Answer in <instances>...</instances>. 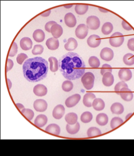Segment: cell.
<instances>
[{
	"label": "cell",
	"mask_w": 134,
	"mask_h": 156,
	"mask_svg": "<svg viewBox=\"0 0 134 156\" xmlns=\"http://www.w3.org/2000/svg\"><path fill=\"white\" fill-rule=\"evenodd\" d=\"M113 29V26L110 22L105 23L101 27V32L104 35H108L112 33Z\"/></svg>",
	"instance_id": "obj_33"
},
{
	"label": "cell",
	"mask_w": 134,
	"mask_h": 156,
	"mask_svg": "<svg viewBox=\"0 0 134 156\" xmlns=\"http://www.w3.org/2000/svg\"><path fill=\"white\" fill-rule=\"evenodd\" d=\"M108 121H109V118L108 115L104 113H101L98 114L96 118V122L100 126L106 125L108 123Z\"/></svg>",
	"instance_id": "obj_26"
},
{
	"label": "cell",
	"mask_w": 134,
	"mask_h": 156,
	"mask_svg": "<svg viewBox=\"0 0 134 156\" xmlns=\"http://www.w3.org/2000/svg\"><path fill=\"white\" fill-rule=\"evenodd\" d=\"M87 26L91 30H97L99 28L100 26V22L99 19L94 16H90L86 20Z\"/></svg>",
	"instance_id": "obj_5"
},
{
	"label": "cell",
	"mask_w": 134,
	"mask_h": 156,
	"mask_svg": "<svg viewBox=\"0 0 134 156\" xmlns=\"http://www.w3.org/2000/svg\"><path fill=\"white\" fill-rule=\"evenodd\" d=\"M95 77L91 72H87L81 77V83L86 90H91L94 86Z\"/></svg>",
	"instance_id": "obj_3"
},
{
	"label": "cell",
	"mask_w": 134,
	"mask_h": 156,
	"mask_svg": "<svg viewBox=\"0 0 134 156\" xmlns=\"http://www.w3.org/2000/svg\"><path fill=\"white\" fill-rule=\"evenodd\" d=\"M111 111L113 114L121 115L124 112V107L121 103L116 102L112 104L111 107Z\"/></svg>",
	"instance_id": "obj_24"
},
{
	"label": "cell",
	"mask_w": 134,
	"mask_h": 156,
	"mask_svg": "<svg viewBox=\"0 0 134 156\" xmlns=\"http://www.w3.org/2000/svg\"><path fill=\"white\" fill-rule=\"evenodd\" d=\"M73 83L71 80H66L64 81L62 84V89L65 92H69L71 91L73 89Z\"/></svg>",
	"instance_id": "obj_38"
},
{
	"label": "cell",
	"mask_w": 134,
	"mask_h": 156,
	"mask_svg": "<svg viewBox=\"0 0 134 156\" xmlns=\"http://www.w3.org/2000/svg\"><path fill=\"white\" fill-rule=\"evenodd\" d=\"M132 113H131L128 114V115L126 116V120H128V118H130V117H131V116H132Z\"/></svg>",
	"instance_id": "obj_54"
},
{
	"label": "cell",
	"mask_w": 134,
	"mask_h": 156,
	"mask_svg": "<svg viewBox=\"0 0 134 156\" xmlns=\"http://www.w3.org/2000/svg\"><path fill=\"white\" fill-rule=\"evenodd\" d=\"M100 135H101V132L97 127H91L87 131V135L89 138L95 137Z\"/></svg>",
	"instance_id": "obj_35"
},
{
	"label": "cell",
	"mask_w": 134,
	"mask_h": 156,
	"mask_svg": "<svg viewBox=\"0 0 134 156\" xmlns=\"http://www.w3.org/2000/svg\"><path fill=\"white\" fill-rule=\"evenodd\" d=\"M47 122H48V118L46 115H39L36 118L34 123L37 127L42 128L47 123Z\"/></svg>",
	"instance_id": "obj_23"
},
{
	"label": "cell",
	"mask_w": 134,
	"mask_h": 156,
	"mask_svg": "<svg viewBox=\"0 0 134 156\" xmlns=\"http://www.w3.org/2000/svg\"><path fill=\"white\" fill-rule=\"evenodd\" d=\"M46 45L49 50L55 51L58 49L59 46V42L55 37H51L48 39L46 42Z\"/></svg>",
	"instance_id": "obj_16"
},
{
	"label": "cell",
	"mask_w": 134,
	"mask_h": 156,
	"mask_svg": "<svg viewBox=\"0 0 134 156\" xmlns=\"http://www.w3.org/2000/svg\"><path fill=\"white\" fill-rule=\"evenodd\" d=\"M123 121L119 117H115L111 121V128L114 129L123 124Z\"/></svg>",
	"instance_id": "obj_37"
},
{
	"label": "cell",
	"mask_w": 134,
	"mask_h": 156,
	"mask_svg": "<svg viewBox=\"0 0 134 156\" xmlns=\"http://www.w3.org/2000/svg\"><path fill=\"white\" fill-rule=\"evenodd\" d=\"M96 96L93 93H86L83 98V104L87 108H90L93 105V102L96 99Z\"/></svg>",
	"instance_id": "obj_17"
},
{
	"label": "cell",
	"mask_w": 134,
	"mask_h": 156,
	"mask_svg": "<svg viewBox=\"0 0 134 156\" xmlns=\"http://www.w3.org/2000/svg\"><path fill=\"white\" fill-rule=\"evenodd\" d=\"M34 93L37 96L42 97L47 94L48 89L44 84H37L34 87Z\"/></svg>",
	"instance_id": "obj_18"
},
{
	"label": "cell",
	"mask_w": 134,
	"mask_h": 156,
	"mask_svg": "<svg viewBox=\"0 0 134 156\" xmlns=\"http://www.w3.org/2000/svg\"><path fill=\"white\" fill-rule=\"evenodd\" d=\"M44 50V48L42 45H34V49L32 50V54L34 55H41L43 53Z\"/></svg>",
	"instance_id": "obj_40"
},
{
	"label": "cell",
	"mask_w": 134,
	"mask_h": 156,
	"mask_svg": "<svg viewBox=\"0 0 134 156\" xmlns=\"http://www.w3.org/2000/svg\"><path fill=\"white\" fill-rule=\"evenodd\" d=\"M89 64L91 68H99L100 67V62L99 58L95 56H92L90 57L89 59Z\"/></svg>",
	"instance_id": "obj_36"
},
{
	"label": "cell",
	"mask_w": 134,
	"mask_h": 156,
	"mask_svg": "<svg viewBox=\"0 0 134 156\" xmlns=\"http://www.w3.org/2000/svg\"><path fill=\"white\" fill-rule=\"evenodd\" d=\"M51 12V10H47V11L42 12V13L41 14V16H42V17H48V16L50 15Z\"/></svg>",
	"instance_id": "obj_49"
},
{
	"label": "cell",
	"mask_w": 134,
	"mask_h": 156,
	"mask_svg": "<svg viewBox=\"0 0 134 156\" xmlns=\"http://www.w3.org/2000/svg\"><path fill=\"white\" fill-rule=\"evenodd\" d=\"M65 113V108L62 105H58L54 109L52 116L56 119H61Z\"/></svg>",
	"instance_id": "obj_14"
},
{
	"label": "cell",
	"mask_w": 134,
	"mask_h": 156,
	"mask_svg": "<svg viewBox=\"0 0 134 156\" xmlns=\"http://www.w3.org/2000/svg\"><path fill=\"white\" fill-rule=\"evenodd\" d=\"M56 24V22H54V21H50L49 22L47 23L46 24H45V30L48 32H51V27H52L53 25Z\"/></svg>",
	"instance_id": "obj_45"
},
{
	"label": "cell",
	"mask_w": 134,
	"mask_h": 156,
	"mask_svg": "<svg viewBox=\"0 0 134 156\" xmlns=\"http://www.w3.org/2000/svg\"><path fill=\"white\" fill-rule=\"evenodd\" d=\"M99 10L101 12H109L108 10H106V9H102V8H99Z\"/></svg>",
	"instance_id": "obj_52"
},
{
	"label": "cell",
	"mask_w": 134,
	"mask_h": 156,
	"mask_svg": "<svg viewBox=\"0 0 134 156\" xmlns=\"http://www.w3.org/2000/svg\"><path fill=\"white\" fill-rule=\"evenodd\" d=\"M16 106H17V108L19 109V111H20L21 112L24 109H25V108H24V106L22 104H21V103H17V104H16Z\"/></svg>",
	"instance_id": "obj_50"
},
{
	"label": "cell",
	"mask_w": 134,
	"mask_h": 156,
	"mask_svg": "<svg viewBox=\"0 0 134 156\" xmlns=\"http://www.w3.org/2000/svg\"><path fill=\"white\" fill-rule=\"evenodd\" d=\"M107 72H110V73H112V67H111L110 65H109V64H103L100 70L101 75L103 76V75H104V74L106 73H107Z\"/></svg>",
	"instance_id": "obj_42"
},
{
	"label": "cell",
	"mask_w": 134,
	"mask_h": 156,
	"mask_svg": "<svg viewBox=\"0 0 134 156\" xmlns=\"http://www.w3.org/2000/svg\"><path fill=\"white\" fill-rule=\"evenodd\" d=\"M20 45L23 50L29 51L32 49L33 42H32V41L30 39V38L25 37L21 39L20 42Z\"/></svg>",
	"instance_id": "obj_19"
},
{
	"label": "cell",
	"mask_w": 134,
	"mask_h": 156,
	"mask_svg": "<svg viewBox=\"0 0 134 156\" xmlns=\"http://www.w3.org/2000/svg\"><path fill=\"white\" fill-rule=\"evenodd\" d=\"M49 62L50 64V69L52 72H56L58 71L59 66H58V61L55 57L51 56L49 58Z\"/></svg>",
	"instance_id": "obj_30"
},
{
	"label": "cell",
	"mask_w": 134,
	"mask_h": 156,
	"mask_svg": "<svg viewBox=\"0 0 134 156\" xmlns=\"http://www.w3.org/2000/svg\"><path fill=\"white\" fill-rule=\"evenodd\" d=\"M65 119L68 124L74 125L78 121V116L76 113L71 112L66 115Z\"/></svg>",
	"instance_id": "obj_28"
},
{
	"label": "cell",
	"mask_w": 134,
	"mask_h": 156,
	"mask_svg": "<svg viewBox=\"0 0 134 156\" xmlns=\"http://www.w3.org/2000/svg\"><path fill=\"white\" fill-rule=\"evenodd\" d=\"M93 115L90 112H84L81 115L80 119L82 122L87 123L91 121V120L93 119Z\"/></svg>",
	"instance_id": "obj_34"
},
{
	"label": "cell",
	"mask_w": 134,
	"mask_h": 156,
	"mask_svg": "<svg viewBox=\"0 0 134 156\" xmlns=\"http://www.w3.org/2000/svg\"><path fill=\"white\" fill-rule=\"evenodd\" d=\"M34 108L37 112H44L48 108V103L44 99H37L34 103Z\"/></svg>",
	"instance_id": "obj_11"
},
{
	"label": "cell",
	"mask_w": 134,
	"mask_h": 156,
	"mask_svg": "<svg viewBox=\"0 0 134 156\" xmlns=\"http://www.w3.org/2000/svg\"><path fill=\"white\" fill-rule=\"evenodd\" d=\"M93 108L97 111H101L105 108V103L101 99L96 98L93 102Z\"/></svg>",
	"instance_id": "obj_25"
},
{
	"label": "cell",
	"mask_w": 134,
	"mask_h": 156,
	"mask_svg": "<svg viewBox=\"0 0 134 156\" xmlns=\"http://www.w3.org/2000/svg\"><path fill=\"white\" fill-rule=\"evenodd\" d=\"M28 58L27 55L26 54L24 53H20V54H19L17 57V62L19 64H22L23 62L25 61V59H26Z\"/></svg>",
	"instance_id": "obj_44"
},
{
	"label": "cell",
	"mask_w": 134,
	"mask_h": 156,
	"mask_svg": "<svg viewBox=\"0 0 134 156\" xmlns=\"http://www.w3.org/2000/svg\"><path fill=\"white\" fill-rule=\"evenodd\" d=\"M64 22L68 27H74L77 24V19L72 13L68 12L64 17Z\"/></svg>",
	"instance_id": "obj_13"
},
{
	"label": "cell",
	"mask_w": 134,
	"mask_h": 156,
	"mask_svg": "<svg viewBox=\"0 0 134 156\" xmlns=\"http://www.w3.org/2000/svg\"><path fill=\"white\" fill-rule=\"evenodd\" d=\"M33 37L36 42H42L45 39V33L41 29H37L34 32L33 34Z\"/></svg>",
	"instance_id": "obj_27"
},
{
	"label": "cell",
	"mask_w": 134,
	"mask_h": 156,
	"mask_svg": "<svg viewBox=\"0 0 134 156\" xmlns=\"http://www.w3.org/2000/svg\"><path fill=\"white\" fill-rule=\"evenodd\" d=\"M89 10V5L87 4H77L75 7V11L79 15L86 14Z\"/></svg>",
	"instance_id": "obj_31"
},
{
	"label": "cell",
	"mask_w": 134,
	"mask_h": 156,
	"mask_svg": "<svg viewBox=\"0 0 134 156\" xmlns=\"http://www.w3.org/2000/svg\"><path fill=\"white\" fill-rule=\"evenodd\" d=\"M118 76L119 78L123 81H128L132 77V71L128 68H122L119 71Z\"/></svg>",
	"instance_id": "obj_7"
},
{
	"label": "cell",
	"mask_w": 134,
	"mask_h": 156,
	"mask_svg": "<svg viewBox=\"0 0 134 156\" xmlns=\"http://www.w3.org/2000/svg\"><path fill=\"white\" fill-rule=\"evenodd\" d=\"M13 66H14L13 61L10 59H7V71L8 72L10 70H11L13 67Z\"/></svg>",
	"instance_id": "obj_48"
},
{
	"label": "cell",
	"mask_w": 134,
	"mask_h": 156,
	"mask_svg": "<svg viewBox=\"0 0 134 156\" xmlns=\"http://www.w3.org/2000/svg\"><path fill=\"white\" fill-rule=\"evenodd\" d=\"M78 46V42L76 41V39L74 37H70L68 39L67 43L64 46L65 49L68 51H71L75 50Z\"/></svg>",
	"instance_id": "obj_22"
},
{
	"label": "cell",
	"mask_w": 134,
	"mask_h": 156,
	"mask_svg": "<svg viewBox=\"0 0 134 156\" xmlns=\"http://www.w3.org/2000/svg\"><path fill=\"white\" fill-rule=\"evenodd\" d=\"M76 36L80 39H84L86 37L89 33V28L87 25L84 24H81L78 25L76 29Z\"/></svg>",
	"instance_id": "obj_6"
},
{
	"label": "cell",
	"mask_w": 134,
	"mask_h": 156,
	"mask_svg": "<svg viewBox=\"0 0 134 156\" xmlns=\"http://www.w3.org/2000/svg\"><path fill=\"white\" fill-rule=\"evenodd\" d=\"M128 48L129 50L134 51V38H131L128 41Z\"/></svg>",
	"instance_id": "obj_46"
},
{
	"label": "cell",
	"mask_w": 134,
	"mask_h": 156,
	"mask_svg": "<svg viewBox=\"0 0 134 156\" xmlns=\"http://www.w3.org/2000/svg\"><path fill=\"white\" fill-rule=\"evenodd\" d=\"M51 33L52 34V35L54 37L58 39L63 34V29L62 26L56 23L55 24L53 25L51 27Z\"/></svg>",
	"instance_id": "obj_20"
},
{
	"label": "cell",
	"mask_w": 134,
	"mask_h": 156,
	"mask_svg": "<svg viewBox=\"0 0 134 156\" xmlns=\"http://www.w3.org/2000/svg\"><path fill=\"white\" fill-rule=\"evenodd\" d=\"M119 92L121 93H119V94L121 96V98L123 101H129L133 99L134 94L132 93L131 90L128 87H123V89L121 90Z\"/></svg>",
	"instance_id": "obj_10"
},
{
	"label": "cell",
	"mask_w": 134,
	"mask_h": 156,
	"mask_svg": "<svg viewBox=\"0 0 134 156\" xmlns=\"http://www.w3.org/2000/svg\"><path fill=\"white\" fill-rule=\"evenodd\" d=\"M123 87H128V84L126 83H125V81H120L118 83L116 84V85L115 87V91L116 92H117V93L118 92H119L121 91V90L123 89Z\"/></svg>",
	"instance_id": "obj_41"
},
{
	"label": "cell",
	"mask_w": 134,
	"mask_h": 156,
	"mask_svg": "<svg viewBox=\"0 0 134 156\" xmlns=\"http://www.w3.org/2000/svg\"><path fill=\"white\" fill-rule=\"evenodd\" d=\"M59 69L68 80L81 78L85 73L86 65L83 58L75 52H68L58 61Z\"/></svg>",
	"instance_id": "obj_1"
},
{
	"label": "cell",
	"mask_w": 134,
	"mask_h": 156,
	"mask_svg": "<svg viewBox=\"0 0 134 156\" xmlns=\"http://www.w3.org/2000/svg\"><path fill=\"white\" fill-rule=\"evenodd\" d=\"M122 26L123 29H124L125 30H126L129 31V30H131L132 29V27H131L128 23H127L125 21H124V20L122 21Z\"/></svg>",
	"instance_id": "obj_47"
},
{
	"label": "cell",
	"mask_w": 134,
	"mask_h": 156,
	"mask_svg": "<svg viewBox=\"0 0 134 156\" xmlns=\"http://www.w3.org/2000/svg\"><path fill=\"white\" fill-rule=\"evenodd\" d=\"M18 51V46L16 42H14L12 45L10 52H9V56L13 57L16 55Z\"/></svg>",
	"instance_id": "obj_43"
},
{
	"label": "cell",
	"mask_w": 134,
	"mask_h": 156,
	"mask_svg": "<svg viewBox=\"0 0 134 156\" xmlns=\"http://www.w3.org/2000/svg\"><path fill=\"white\" fill-rule=\"evenodd\" d=\"M101 58L106 61H111L114 56L113 50L109 48H104L101 51L100 54Z\"/></svg>",
	"instance_id": "obj_8"
},
{
	"label": "cell",
	"mask_w": 134,
	"mask_h": 156,
	"mask_svg": "<svg viewBox=\"0 0 134 156\" xmlns=\"http://www.w3.org/2000/svg\"><path fill=\"white\" fill-rule=\"evenodd\" d=\"M45 131L49 134L59 135L61 133V128L57 124L51 123L46 128Z\"/></svg>",
	"instance_id": "obj_21"
},
{
	"label": "cell",
	"mask_w": 134,
	"mask_h": 156,
	"mask_svg": "<svg viewBox=\"0 0 134 156\" xmlns=\"http://www.w3.org/2000/svg\"><path fill=\"white\" fill-rule=\"evenodd\" d=\"M124 64L128 66H132L134 64V55L132 54L128 53L123 56Z\"/></svg>",
	"instance_id": "obj_32"
},
{
	"label": "cell",
	"mask_w": 134,
	"mask_h": 156,
	"mask_svg": "<svg viewBox=\"0 0 134 156\" xmlns=\"http://www.w3.org/2000/svg\"><path fill=\"white\" fill-rule=\"evenodd\" d=\"M24 116H25L29 121H32L34 118V112L30 109H24L21 112Z\"/></svg>",
	"instance_id": "obj_39"
},
{
	"label": "cell",
	"mask_w": 134,
	"mask_h": 156,
	"mask_svg": "<svg viewBox=\"0 0 134 156\" xmlns=\"http://www.w3.org/2000/svg\"><path fill=\"white\" fill-rule=\"evenodd\" d=\"M72 4H68V5H64V7L65 8V9H70L72 7Z\"/></svg>",
	"instance_id": "obj_53"
},
{
	"label": "cell",
	"mask_w": 134,
	"mask_h": 156,
	"mask_svg": "<svg viewBox=\"0 0 134 156\" xmlns=\"http://www.w3.org/2000/svg\"><path fill=\"white\" fill-rule=\"evenodd\" d=\"M124 37L123 34L120 32H115L109 38V44L113 47H120L123 44Z\"/></svg>",
	"instance_id": "obj_4"
},
{
	"label": "cell",
	"mask_w": 134,
	"mask_h": 156,
	"mask_svg": "<svg viewBox=\"0 0 134 156\" xmlns=\"http://www.w3.org/2000/svg\"><path fill=\"white\" fill-rule=\"evenodd\" d=\"M101 44L100 37L97 34H92L87 39V44L90 47L95 48L98 47Z\"/></svg>",
	"instance_id": "obj_12"
},
{
	"label": "cell",
	"mask_w": 134,
	"mask_h": 156,
	"mask_svg": "<svg viewBox=\"0 0 134 156\" xmlns=\"http://www.w3.org/2000/svg\"><path fill=\"white\" fill-rule=\"evenodd\" d=\"M102 83L103 85L106 87H110L113 85L114 83V77L112 73L107 72L103 76Z\"/></svg>",
	"instance_id": "obj_15"
},
{
	"label": "cell",
	"mask_w": 134,
	"mask_h": 156,
	"mask_svg": "<svg viewBox=\"0 0 134 156\" xmlns=\"http://www.w3.org/2000/svg\"><path fill=\"white\" fill-rule=\"evenodd\" d=\"M80 129V124L79 123H76L74 125H69L67 123L66 125V130L68 133L71 135H74L78 133Z\"/></svg>",
	"instance_id": "obj_29"
},
{
	"label": "cell",
	"mask_w": 134,
	"mask_h": 156,
	"mask_svg": "<svg viewBox=\"0 0 134 156\" xmlns=\"http://www.w3.org/2000/svg\"><path fill=\"white\" fill-rule=\"evenodd\" d=\"M81 99V96L79 94H75L68 98L65 101V105L67 108H72L76 106Z\"/></svg>",
	"instance_id": "obj_9"
},
{
	"label": "cell",
	"mask_w": 134,
	"mask_h": 156,
	"mask_svg": "<svg viewBox=\"0 0 134 156\" xmlns=\"http://www.w3.org/2000/svg\"><path fill=\"white\" fill-rule=\"evenodd\" d=\"M7 83H8V87H9V89H10L12 87V83H11V80L8 78L7 79Z\"/></svg>",
	"instance_id": "obj_51"
},
{
	"label": "cell",
	"mask_w": 134,
	"mask_h": 156,
	"mask_svg": "<svg viewBox=\"0 0 134 156\" xmlns=\"http://www.w3.org/2000/svg\"><path fill=\"white\" fill-rule=\"evenodd\" d=\"M49 70L48 61L41 57L27 59L23 66L25 78L32 83L39 82L46 77Z\"/></svg>",
	"instance_id": "obj_2"
}]
</instances>
